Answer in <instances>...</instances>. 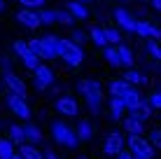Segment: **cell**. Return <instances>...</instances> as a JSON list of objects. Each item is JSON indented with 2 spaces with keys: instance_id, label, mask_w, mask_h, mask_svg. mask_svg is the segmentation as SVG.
<instances>
[{
  "instance_id": "cell-1",
  "label": "cell",
  "mask_w": 161,
  "mask_h": 159,
  "mask_svg": "<svg viewBox=\"0 0 161 159\" xmlns=\"http://www.w3.org/2000/svg\"><path fill=\"white\" fill-rule=\"evenodd\" d=\"M77 91L84 96L89 110L91 115H98L101 112V105H103V89L96 80H80L77 82Z\"/></svg>"
},
{
  "instance_id": "cell-2",
  "label": "cell",
  "mask_w": 161,
  "mask_h": 159,
  "mask_svg": "<svg viewBox=\"0 0 161 159\" xmlns=\"http://www.w3.org/2000/svg\"><path fill=\"white\" fill-rule=\"evenodd\" d=\"M58 59H63L70 68H77V65L84 61V49H82V45H77L73 40L58 37Z\"/></svg>"
},
{
  "instance_id": "cell-3",
  "label": "cell",
  "mask_w": 161,
  "mask_h": 159,
  "mask_svg": "<svg viewBox=\"0 0 161 159\" xmlns=\"http://www.w3.org/2000/svg\"><path fill=\"white\" fill-rule=\"evenodd\" d=\"M52 136H54V140L61 143L63 147H77V143H80L77 131H73L65 122H54L52 124Z\"/></svg>"
},
{
  "instance_id": "cell-4",
  "label": "cell",
  "mask_w": 161,
  "mask_h": 159,
  "mask_svg": "<svg viewBox=\"0 0 161 159\" xmlns=\"http://www.w3.org/2000/svg\"><path fill=\"white\" fill-rule=\"evenodd\" d=\"M129 150L133 152V157H142V159H152L154 157L152 140L142 138V136H129Z\"/></svg>"
},
{
  "instance_id": "cell-5",
  "label": "cell",
  "mask_w": 161,
  "mask_h": 159,
  "mask_svg": "<svg viewBox=\"0 0 161 159\" xmlns=\"http://www.w3.org/2000/svg\"><path fill=\"white\" fill-rule=\"evenodd\" d=\"M7 105L16 117L31 119V108H28V103H26V96H19V94H14V91H9L7 94Z\"/></svg>"
},
{
  "instance_id": "cell-6",
  "label": "cell",
  "mask_w": 161,
  "mask_h": 159,
  "mask_svg": "<svg viewBox=\"0 0 161 159\" xmlns=\"http://www.w3.org/2000/svg\"><path fill=\"white\" fill-rule=\"evenodd\" d=\"M16 21H19L24 28H28V31H37L42 26L40 12H35V9H31V7H21L19 12H16Z\"/></svg>"
},
{
  "instance_id": "cell-7",
  "label": "cell",
  "mask_w": 161,
  "mask_h": 159,
  "mask_svg": "<svg viewBox=\"0 0 161 159\" xmlns=\"http://www.w3.org/2000/svg\"><path fill=\"white\" fill-rule=\"evenodd\" d=\"M33 77H35V87H37L40 91L49 89V87L54 84V73H52V68H49V65H42V63H40V68L33 70Z\"/></svg>"
},
{
  "instance_id": "cell-8",
  "label": "cell",
  "mask_w": 161,
  "mask_h": 159,
  "mask_svg": "<svg viewBox=\"0 0 161 159\" xmlns=\"http://www.w3.org/2000/svg\"><path fill=\"white\" fill-rule=\"evenodd\" d=\"M114 21H117V26H119L121 31L136 33V21H138V19H133V14L129 12V9L117 7V9H114Z\"/></svg>"
},
{
  "instance_id": "cell-9",
  "label": "cell",
  "mask_w": 161,
  "mask_h": 159,
  "mask_svg": "<svg viewBox=\"0 0 161 159\" xmlns=\"http://www.w3.org/2000/svg\"><path fill=\"white\" fill-rule=\"evenodd\" d=\"M58 56V37L44 35L40 37V59H54Z\"/></svg>"
},
{
  "instance_id": "cell-10",
  "label": "cell",
  "mask_w": 161,
  "mask_h": 159,
  "mask_svg": "<svg viewBox=\"0 0 161 159\" xmlns=\"http://www.w3.org/2000/svg\"><path fill=\"white\" fill-rule=\"evenodd\" d=\"M121 150H124V136L117 133V131H112V133L105 138L103 152H105V155H110V157H117Z\"/></svg>"
},
{
  "instance_id": "cell-11",
  "label": "cell",
  "mask_w": 161,
  "mask_h": 159,
  "mask_svg": "<svg viewBox=\"0 0 161 159\" xmlns=\"http://www.w3.org/2000/svg\"><path fill=\"white\" fill-rule=\"evenodd\" d=\"M3 82H5V87H7L9 91H14V94H19V96H26V84H24V80L16 77L12 70H5Z\"/></svg>"
},
{
  "instance_id": "cell-12",
  "label": "cell",
  "mask_w": 161,
  "mask_h": 159,
  "mask_svg": "<svg viewBox=\"0 0 161 159\" xmlns=\"http://www.w3.org/2000/svg\"><path fill=\"white\" fill-rule=\"evenodd\" d=\"M136 33L140 37H145V40H161V28H157L154 24H149V21H136Z\"/></svg>"
},
{
  "instance_id": "cell-13",
  "label": "cell",
  "mask_w": 161,
  "mask_h": 159,
  "mask_svg": "<svg viewBox=\"0 0 161 159\" xmlns=\"http://www.w3.org/2000/svg\"><path fill=\"white\" fill-rule=\"evenodd\" d=\"M54 105H56V110L61 115H68V117H75L77 110H80V108H77V101H75L73 96H61Z\"/></svg>"
},
{
  "instance_id": "cell-14",
  "label": "cell",
  "mask_w": 161,
  "mask_h": 159,
  "mask_svg": "<svg viewBox=\"0 0 161 159\" xmlns=\"http://www.w3.org/2000/svg\"><path fill=\"white\" fill-rule=\"evenodd\" d=\"M124 129L129 136H142V131H145V122H142L140 117H136V115L129 112V117H124Z\"/></svg>"
},
{
  "instance_id": "cell-15",
  "label": "cell",
  "mask_w": 161,
  "mask_h": 159,
  "mask_svg": "<svg viewBox=\"0 0 161 159\" xmlns=\"http://www.w3.org/2000/svg\"><path fill=\"white\" fill-rule=\"evenodd\" d=\"M126 115V103L121 96H112L110 98V117L112 119H124Z\"/></svg>"
},
{
  "instance_id": "cell-16",
  "label": "cell",
  "mask_w": 161,
  "mask_h": 159,
  "mask_svg": "<svg viewBox=\"0 0 161 159\" xmlns=\"http://www.w3.org/2000/svg\"><path fill=\"white\" fill-rule=\"evenodd\" d=\"M65 9H68L70 14L75 16V19H86L89 16V9H86V3H82V0H68V5H65Z\"/></svg>"
},
{
  "instance_id": "cell-17",
  "label": "cell",
  "mask_w": 161,
  "mask_h": 159,
  "mask_svg": "<svg viewBox=\"0 0 161 159\" xmlns=\"http://www.w3.org/2000/svg\"><path fill=\"white\" fill-rule=\"evenodd\" d=\"M121 98H124V103H126V110H129V112H131V110H136V108L142 103V98H140V94H138V89H136V87H131V89L126 91V94L121 96Z\"/></svg>"
},
{
  "instance_id": "cell-18",
  "label": "cell",
  "mask_w": 161,
  "mask_h": 159,
  "mask_svg": "<svg viewBox=\"0 0 161 159\" xmlns=\"http://www.w3.org/2000/svg\"><path fill=\"white\" fill-rule=\"evenodd\" d=\"M103 56H105V61H108L110 65H114V68H121V59H119L117 45H108V47H103Z\"/></svg>"
},
{
  "instance_id": "cell-19",
  "label": "cell",
  "mask_w": 161,
  "mask_h": 159,
  "mask_svg": "<svg viewBox=\"0 0 161 159\" xmlns=\"http://www.w3.org/2000/svg\"><path fill=\"white\" fill-rule=\"evenodd\" d=\"M19 155L24 159H44V155H42V152H37L33 143H21L19 145Z\"/></svg>"
},
{
  "instance_id": "cell-20",
  "label": "cell",
  "mask_w": 161,
  "mask_h": 159,
  "mask_svg": "<svg viewBox=\"0 0 161 159\" xmlns=\"http://www.w3.org/2000/svg\"><path fill=\"white\" fill-rule=\"evenodd\" d=\"M124 80L129 82V84H133V87H138V84H147V77H145L142 73H138L136 68H126Z\"/></svg>"
},
{
  "instance_id": "cell-21",
  "label": "cell",
  "mask_w": 161,
  "mask_h": 159,
  "mask_svg": "<svg viewBox=\"0 0 161 159\" xmlns=\"http://www.w3.org/2000/svg\"><path fill=\"white\" fill-rule=\"evenodd\" d=\"M117 52H119V59H121V68H131V65H133V52L129 49V45L119 42Z\"/></svg>"
},
{
  "instance_id": "cell-22",
  "label": "cell",
  "mask_w": 161,
  "mask_h": 159,
  "mask_svg": "<svg viewBox=\"0 0 161 159\" xmlns=\"http://www.w3.org/2000/svg\"><path fill=\"white\" fill-rule=\"evenodd\" d=\"M131 87L133 84H129L124 77H121V80H112V82H110V94H112V96H124Z\"/></svg>"
},
{
  "instance_id": "cell-23",
  "label": "cell",
  "mask_w": 161,
  "mask_h": 159,
  "mask_svg": "<svg viewBox=\"0 0 161 159\" xmlns=\"http://www.w3.org/2000/svg\"><path fill=\"white\" fill-rule=\"evenodd\" d=\"M77 136H80V140L82 143H86V140H91V136H93V127H91V122H86V119H82L80 124H77Z\"/></svg>"
},
{
  "instance_id": "cell-24",
  "label": "cell",
  "mask_w": 161,
  "mask_h": 159,
  "mask_svg": "<svg viewBox=\"0 0 161 159\" xmlns=\"http://www.w3.org/2000/svg\"><path fill=\"white\" fill-rule=\"evenodd\" d=\"M24 131H26V143H40L42 140V131L35 127V124H24Z\"/></svg>"
},
{
  "instance_id": "cell-25",
  "label": "cell",
  "mask_w": 161,
  "mask_h": 159,
  "mask_svg": "<svg viewBox=\"0 0 161 159\" xmlns=\"http://www.w3.org/2000/svg\"><path fill=\"white\" fill-rule=\"evenodd\" d=\"M7 133H9V140L16 145H21V143H26V131L24 127H19V124H12V127L7 129Z\"/></svg>"
},
{
  "instance_id": "cell-26",
  "label": "cell",
  "mask_w": 161,
  "mask_h": 159,
  "mask_svg": "<svg viewBox=\"0 0 161 159\" xmlns=\"http://www.w3.org/2000/svg\"><path fill=\"white\" fill-rule=\"evenodd\" d=\"M152 110H154V108H152V103H149V101H142L140 105L136 108V110H131V115H136V117H140L142 122H147V119L152 117Z\"/></svg>"
},
{
  "instance_id": "cell-27",
  "label": "cell",
  "mask_w": 161,
  "mask_h": 159,
  "mask_svg": "<svg viewBox=\"0 0 161 159\" xmlns=\"http://www.w3.org/2000/svg\"><path fill=\"white\" fill-rule=\"evenodd\" d=\"M14 155V143L9 138H0V159H12Z\"/></svg>"
},
{
  "instance_id": "cell-28",
  "label": "cell",
  "mask_w": 161,
  "mask_h": 159,
  "mask_svg": "<svg viewBox=\"0 0 161 159\" xmlns=\"http://www.w3.org/2000/svg\"><path fill=\"white\" fill-rule=\"evenodd\" d=\"M89 37L93 40V45H98V47H108L110 42H108V35H105V31L103 28H91V33H89Z\"/></svg>"
},
{
  "instance_id": "cell-29",
  "label": "cell",
  "mask_w": 161,
  "mask_h": 159,
  "mask_svg": "<svg viewBox=\"0 0 161 159\" xmlns=\"http://www.w3.org/2000/svg\"><path fill=\"white\" fill-rule=\"evenodd\" d=\"M21 63H24L26 68L33 73V70L40 68V56H37V54H33V52H28V54H24V56H21Z\"/></svg>"
},
{
  "instance_id": "cell-30",
  "label": "cell",
  "mask_w": 161,
  "mask_h": 159,
  "mask_svg": "<svg viewBox=\"0 0 161 159\" xmlns=\"http://www.w3.org/2000/svg\"><path fill=\"white\" fill-rule=\"evenodd\" d=\"M73 21H75V16L68 12V9H56V24H63V26H73Z\"/></svg>"
},
{
  "instance_id": "cell-31",
  "label": "cell",
  "mask_w": 161,
  "mask_h": 159,
  "mask_svg": "<svg viewBox=\"0 0 161 159\" xmlns=\"http://www.w3.org/2000/svg\"><path fill=\"white\" fill-rule=\"evenodd\" d=\"M40 21H42L44 26L56 24V9H42L40 7Z\"/></svg>"
},
{
  "instance_id": "cell-32",
  "label": "cell",
  "mask_w": 161,
  "mask_h": 159,
  "mask_svg": "<svg viewBox=\"0 0 161 159\" xmlns=\"http://www.w3.org/2000/svg\"><path fill=\"white\" fill-rule=\"evenodd\" d=\"M12 49H14V54H16V56H24V54H28L31 52V47H28V42H24V40H14L12 42Z\"/></svg>"
},
{
  "instance_id": "cell-33",
  "label": "cell",
  "mask_w": 161,
  "mask_h": 159,
  "mask_svg": "<svg viewBox=\"0 0 161 159\" xmlns=\"http://www.w3.org/2000/svg\"><path fill=\"white\" fill-rule=\"evenodd\" d=\"M103 31H105V35H108L110 45H119V42H121V33L117 28H103Z\"/></svg>"
},
{
  "instance_id": "cell-34",
  "label": "cell",
  "mask_w": 161,
  "mask_h": 159,
  "mask_svg": "<svg viewBox=\"0 0 161 159\" xmlns=\"http://www.w3.org/2000/svg\"><path fill=\"white\" fill-rule=\"evenodd\" d=\"M44 3L47 0H19L21 7H31V9H40V7H44Z\"/></svg>"
},
{
  "instance_id": "cell-35",
  "label": "cell",
  "mask_w": 161,
  "mask_h": 159,
  "mask_svg": "<svg viewBox=\"0 0 161 159\" xmlns=\"http://www.w3.org/2000/svg\"><path fill=\"white\" fill-rule=\"evenodd\" d=\"M149 140H152L154 147H159V150H161V129H154L152 133H149Z\"/></svg>"
},
{
  "instance_id": "cell-36",
  "label": "cell",
  "mask_w": 161,
  "mask_h": 159,
  "mask_svg": "<svg viewBox=\"0 0 161 159\" xmlns=\"http://www.w3.org/2000/svg\"><path fill=\"white\" fill-rule=\"evenodd\" d=\"M149 103H152L154 110H161V91H154V94L149 96Z\"/></svg>"
},
{
  "instance_id": "cell-37",
  "label": "cell",
  "mask_w": 161,
  "mask_h": 159,
  "mask_svg": "<svg viewBox=\"0 0 161 159\" xmlns=\"http://www.w3.org/2000/svg\"><path fill=\"white\" fill-rule=\"evenodd\" d=\"M86 33L84 31H73V42H77V45H84V40H86Z\"/></svg>"
},
{
  "instance_id": "cell-38",
  "label": "cell",
  "mask_w": 161,
  "mask_h": 159,
  "mask_svg": "<svg viewBox=\"0 0 161 159\" xmlns=\"http://www.w3.org/2000/svg\"><path fill=\"white\" fill-rule=\"evenodd\" d=\"M28 47H31L33 54H37V56H40V37H31V40H28Z\"/></svg>"
},
{
  "instance_id": "cell-39",
  "label": "cell",
  "mask_w": 161,
  "mask_h": 159,
  "mask_svg": "<svg viewBox=\"0 0 161 159\" xmlns=\"http://www.w3.org/2000/svg\"><path fill=\"white\" fill-rule=\"evenodd\" d=\"M117 159H133V155H131V150H121L117 155Z\"/></svg>"
},
{
  "instance_id": "cell-40",
  "label": "cell",
  "mask_w": 161,
  "mask_h": 159,
  "mask_svg": "<svg viewBox=\"0 0 161 159\" xmlns=\"http://www.w3.org/2000/svg\"><path fill=\"white\" fill-rule=\"evenodd\" d=\"M42 155H44V159H58V155H56V152H52V150L42 152Z\"/></svg>"
},
{
  "instance_id": "cell-41",
  "label": "cell",
  "mask_w": 161,
  "mask_h": 159,
  "mask_svg": "<svg viewBox=\"0 0 161 159\" xmlns=\"http://www.w3.org/2000/svg\"><path fill=\"white\" fill-rule=\"evenodd\" d=\"M152 5H154V9H157V12H161V0H152Z\"/></svg>"
},
{
  "instance_id": "cell-42",
  "label": "cell",
  "mask_w": 161,
  "mask_h": 159,
  "mask_svg": "<svg viewBox=\"0 0 161 159\" xmlns=\"http://www.w3.org/2000/svg\"><path fill=\"white\" fill-rule=\"evenodd\" d=\"M5 12V0H0V14Z\"/></svg>"
},
{
  "instance_id": "cell-43",
  "label": "cell",
  "mask_w": 161,
  "mask_h": 159,
  "mask_svg": "<svg viewBox=\"0 0 161 159\" xmlns=\"http://www.w3.org/2000/svg\"><path fill=\"white\" fill-rule=\"evenodd\" d=\"M12 159H24V157H21V155H14V157H12Z\"/></svg>"
},
{
  "instance_id": "cell-44",
  "label": "cell",
  "mask_w": 161,
  "mask_h": 159,
  "mask_svg": "<svg viewBox=\"0 0 161 159\" xmlns=\"http://www.w3.org/2000/svg\"><path fill=\"white\" fill-rule=\"evenodd\" d=\"M131 155H133V152H131ZM133 159H142V157H133Z\"/></svg>"
},
{
  "instance_id": "cell-45",
  "label": "cell",
  "mask_w": 161,
  "mask_h": 159,
  "mask_svg": "<svg viewBox=\"0 0 161 159\" xmlns=\"http://www.w3.org/2000/svg\"><path fill=\"white\" fill-rule=\"evenodd\" d=\"M82 3H91V0H82Z\"/></svg>"
},
{
  "instance_id": "cell-46",
  "label": "cell",
  "mask_w": 161,
  "mask_h": 159,
  "mask_svg": "<svg viewBox=\"0 0 161 159\" xmlns=\"http://www.w3.org/2000/svg\"><path fill=\"white\" fill-rule=\"evenodd\" d=\"M80 159H89V157H80Z\"/></svg>"
},
{
  "instance_id": "cell-47",
  "label": "cell",
  "mask_w": 161,
  "mask_h": 159,
  "mask_svg": "<svg viewBox=\"0 0 161 159\" xmlns=\"http://www.w3.org/2000/svg\"><path fill=\"white\" fill-rule=\"evenodd\" d=\"M0 127H3V124H0Z\"/></svg>"
}]
</instances>
